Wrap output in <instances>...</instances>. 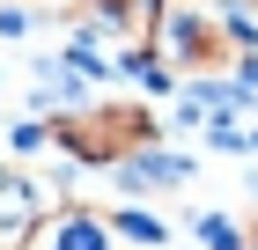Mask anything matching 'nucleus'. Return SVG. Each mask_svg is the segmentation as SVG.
Returning a JSON list of instances; mask_svg holds the SVG:
<instances>
[{
	"mask_svg": "<svg viewBox=\"0 0 258 250\" xmlns=\"http://www.w3.org/2000/svg\"><path fill=\"white\" fill-rule=\"evenodd\" d=\"M44 140L81 162V170H125L133 154L155 147V111L133 96H111V103H67V111L44 118Z\"/></svg>",
	"mask_w": 258,
	"mask_h": 250,
	"instance_id": "nucleus-2",
	"label": "nucleus"
},
{
	"mask_svg": "<svg viewBox=\"0 0 258 250\" xmlns=\"http://www.w3.org/2000/svg\"><path fill=\"white\" fill-rule=\"evenodd\" d=\"M44 221H52V213H44L37 177H30V170H8V162H0V250H30Z\"/></svg>",
	"mask_w": 258,
	"mask_h": 250,
	"instance_id": "nucleus-3",
	"label": "nucleus"
},
{
	"mask_svg": "<svg viewBox=\"0 0 258 250\" xmlns=\"http://www.w3.org/2000/svg\"><path fill=\"white\" fill-rule=\"evenodd\" d=\"M44 250H111V221L96 213H59V221H44Z\"/></svg>",
	"mask_w": 258,
	"mask_h": 250,
	"instance_id": "nucleus-4",
	"label": "nucleus"
},
{
	"mask_svg": "<svg viewBox=\"0 0 258 250\" xmlns=\"http://www.w3.org/2000/svg\"><path fill=\"white\" fill-rule=\"evenodd\" d=\"M111 228H118V235H133V243H162V221H148V213H118Z\"/></svg>",
	"mask_w": 258,
	"mask_h": 250,
	"instance_id": "nucleus-6",
	"label": "nucleus"
},
{
	"mask_svg": "<svg viewBox=\"0 0 258 250\" xmlns=\"http://www.w3.org/2000/svg\"><path fill=\"white\" fill-rule=\"evenodd\" d=\"M140 52L170 81H229L251 59V22L236 15V0H155Z\"/></svg>",
	"mask_w": 258,
	"mask_h": 250,
	"instance_id": "nucleus-1",
	"label": "nucleus"
},
{
	"mask_svg": "<svg viewBox=\"0 0 258 250\" xmlns=\"http://www.w3.org/2000/svg\"><path fill=\"white\" fill-rule=\"evenodd\" d=\"M243 250H258V221H251V228H243Z\"/></svg>",
	"mask_w": 258,
	"mask_h": 250,
	"instance_id": "nucleus-7",
	"label": "nucleus"
},
{
	"mask_svg": "<svg viewBox=\"0 0 258 250\" xmlns=\"http://www.w3.org/2000/svg\"><path fill=\"white\" fill-rule=\"evenodd\" d=\"M199 243L207 250H243V228H229L221 213H207V221H199Z\"/></svg>",
	"mask_w": 258,
	"mask_h": 250,
	"instance_id": "nucleus-5",
	"label": "nucleus"
}]
</instances>
